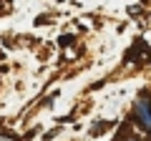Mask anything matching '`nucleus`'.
<instances>
[{"label":"nucleus","mask_w":151,"mask_h":141,"mask_svg":"<svg viewBox=\"0 0 151 141\" xmlns=\"http://www.w3.org/2000/svg\"><path fill=\"white\" fill-rule=\"evenodd\" d=\"M136 116H139V121H141V126H144L146 131H151V103L146 101L144 96L136 101Z\"/></svg>","instance_id":"1"},{"label":"nucleus","mask_w":151,"mask_h":141,"mask_svg":"<svg viewBox=\"0 0 151 141\" xmlns=\"http://www.w3.org/2000/svg\"><path fill=\"white\" fill-rule=\"evenodd\" d=\"M0 141H15L13 136H0Z\"/></svg>","instance_id":"2"},{"label":"nucleus","mask_w":151,"mask_h":141,"mask_svg":"<svg viewBox=\"0 0 151 141\" xmlns=\"http://www.w3.org/2000/svg\"><path fill=\"white\" fill-rule=\"evenodd\" d=\"M131 141H134V139H131Z\"/></svg>","instance_id":"3"}]
</instances>
